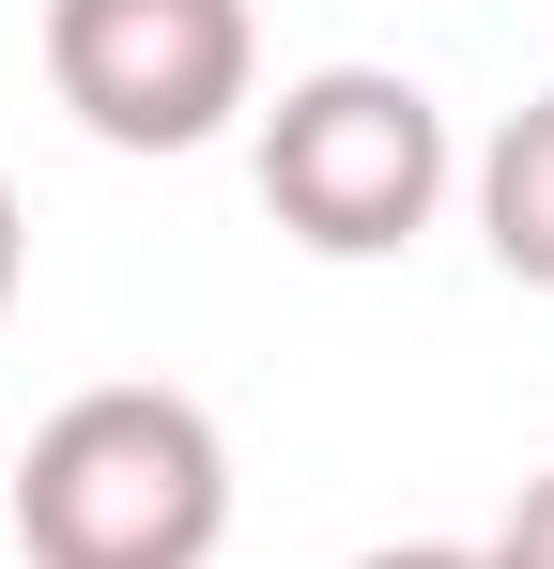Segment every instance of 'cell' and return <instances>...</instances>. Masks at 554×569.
<instances>
[{"mask_svg": "<svg viewBox=\"0 0 554 569\" xmlns=\"http://www.w3.org/2000/svg\"><path fill=\"white\" fill-rule=\"evenodd\" d=\"M0 539L31 569H216L231 447L185 385H78L0 477Z\"/></svg>", "mask_w": 554, "mask_h": 569, "instance_id": "1", "label": "cell"}, {"mask_svg": "<svg viewBox=\"0 0 554 569\" xmlns=\"http://www.w3.org/2000/svg\"><path fill=\"white\" fill-rule=\"evenodd\" d=\"M447 200V108L400 62H324L263 108V216L308 262H400Z\"/></svg>", "mask_w": 554, "mask_h": 569, "instance_id": "2", "label": "cell"}, {"mask_svg": "<svg viewBox=\"0 0 554 569\" xmlns=\"http://www.w3.org/2000/svg\"><path fill=\"white\" fill-rule=\"evenodd\" d=\"M263 78L247 0H47V93L108 154H200Z\"/></svg>", "mask_w": 554, "mask_h": 569, "instance_id": "3", "label": "cell"}, {"mask_svg": "<svg viewBox=\"0 0 554 569\" xmlns=\"http://www.w3.org/2000/svg\"><path fill=\"white\" fill-rule=\"evenodd\" d=\"M477 231H493V262L524 292H554V93L493 123V154H477Z\"/></svg>", "mask_w": 554, "mask_h": 569, "instance_id": "4", "label": "cell"}, {"mask_svg": "<svg viewBox=\"0 0 554 569\" xmlns=\"http://www.w3.org/2000/svg\"><path fill=\"white\" fill-rule=\"evenodd\" d=\"M477 555H493V569H554V477H524V492H508V523H493Z\"/></svg>", "mask_w": 554, "mask_h": 569, "instance_id": "5", "label": "cell"}, {"mask_svg": "<svg viewBox=\"0 0 554 569\" xmlns=\"http://www.w3.org/2000/svg\"><path fill=\"white\" fill-rule=\"evenodd\" d=\"M355 569H493L477 539H385V555H355Z\"/></svg>", "mask_w": 554, "mask_h": 569, "instance_id": "6", "label": "cell"}, {"mask_svg": "<svg viewBox=\"0 0 554 569\" xmlns=\"http://www.w3.org/2000/svg\"><path fill=\"white\" fill-rule=\"evenodd\" d=\"M16 278H31V231H16V186H0V308H16Z\"/></svg>", "mask_w": 554, "mask_h": 569, "instance_id": "7", "label": "cell"}]
</instances>
